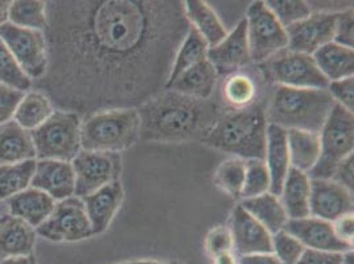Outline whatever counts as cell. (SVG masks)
I'll list each match as a JSON object with an SVG mask.
<instances>
[{
    "label": "cell",
    "instance_id": "7bdbcfd3",
    "mask_svg": "<svg viewBox=\"0 0 354 264\" xmlns=\"http://www.w3.org/2000/svg\"><path fill=\"white\" fill-rule=\"evenodd\" d=\"M23 97L24 93L0 84V126L12 120L16 107Z\"/></svg>",
    "mask_w": 354,
    "mask_h": 264
},
{
    "label": "cell",
    "instance_id": "277c9868",
    "mask_svg": "<svg viewBox=\"0 0 354 264\" xmlns=\"http://www.w3.org/2000/svg\"><path fill=\"white\" fill-rule=\"evenodd\" d=\"M335 106L326 88L278 86L271 93L266 109L268 124L284 130H304L319 133Z\"/></svg>",
    "mask_w": 354,
    "mask_h": 264
},
{
    "label": "cell",
    "instance_id": "1f68e13d",
    "mask_svg": "<svg viewBox=\"0 0 354 264\" xmlns=\"http://www.w3.org/2000/svg\"><path fill=\"white\" fill-rule=\"evenodd\" d=\"M257 82L249 74L236 72L226 77L222 84V100L230 110L245 109L257 102Z\"/></svg>",
    "mask_w": 354,
    "mask_h": 264
},
{
    "label": "cell",
    "instance_id": "d590c367",
    "mask_svg": "<svg viewBox=\"0 0 354 264\" xmlns=\"http://www.w3.org/2000/svg\"><path fill=\"white\" fill-rule=\"evenodd\" d=\"M271 177L263 160H246V173L242 188V200L270 193Z\"/></svg>",
    "mask_w": 354,
    "mask_h": 264
},
{
    "label": "cell",
    "instance_id": "ac0fdd59",
    "mask_svg": "<svg viewBox=\"0 0 354 264\" xmlns=\"http://www.w3.org/2000/svg\"><path fill=\"white\" fill-rule=\"evenodd\" d=\"M30 185L44 191L55 201L73 197L75 177L72 162L37 160Z\"/></svg>",
    "mask_w": 354,
    "mask_h": 264
},
{
    "label": "cell",
    "instance_id": "83f0119b",
    "mask_svg": "<svg viewBox=\"0 0 354 264\" xmlns=\"http://www.w3.org/2000/svg\"><path fill=\"white\" fill-rule=\"evenodd\" d=\"M291 168L310 173L320 156L319 133L304 130H286Z\"/></svg>",
    "mask_w": 354,
    "mask_h": 264
},
{
    "label": "cell",
    "instance_id": "e575fe53",
    "mask_svg": "<svg viewBox=\"0 0 354 264\" xmlns=\"http://www.w3.org/2000/svg\"><path fill=\"white\" fill-rule=\"evenodd\" d=\"M246 173V160L232 158L220 164L216 171L214 181L218 188L232 196L233 198H241L242 188Z\"/></svg>",
    "mask_w": 354,
    "mask_h": 264
},
{
    "label": "cell",
    "instance_id": "f546056e",
    "mask_svg": "<svg viewBox=\"0 0 354 264\" xmlns=\"http://www.w3.org/2000/svg\"><path fill=\"white\" fill-rule=\"evenodd\" d=\"M53 111L52 102L44 93L37 90L30 91L24 94L23 100L17 104L14 120L21 129L30 132L40 127Z\"/></svg>",
    "mask_w": 354,
    "mask_h": 264
},
{
    "label": "cell",
    "instance_id": "681fc988",
    "mask_svg": "<svg viewBox=\"0 0 354 264\" xmlns=\"http://www.w3.org/2000/svg\"><path fill=\"white\" fill-rule=\"evenodd\" d=\"M0 264H36V261H35L33 255H27V256L1 259Z\"/></svg>",
    "mask_w": 354,
    "mask_h": 264
},
{
    "label": "cell",
    "instance_id": "8d00e7d4",
    "mask_svg": "<svg viewBox=\"0 0 354 264\" xmlns=\"http://www.w3.org/2000/svg\"><path fill=\"white\" fill-rule=\"evenodd\" d=\"M0 84L24 93L32 86V81L21 70L12 53L0 39Z\"/></svg>",
    "mask_w": 354,
    "mask_h": 264
},
{
    "label": "cell",
    "instance_id": "ba28073f",
    "mask_svg": "<svg viewBox=\"0 0 354 264\" xmlns=\"http://www.w3.org/2000/svg\"><path fill=\"white\" fill-rule=\"evenodd\" d=\"M266 79L286 88H326L328 79L310 55L283 49L259 64Z\"/></svg>",
    "mask_w": 354,
    "mask_h": 264
},
{
    "label": "cell",
    "instance_id": "44dd1931",
    "mask_svg": "<svg viewBox=\"0 0 354 264\" xmlns=\"http://www.w3.org/2000/svg\"><path fill=\"white\" fill-rule=\"evenodd\" d=\"M36 232L26 220L12 214L0 217V259L32 255Z\"/></svg>",
    "mask_w": 354,
    "mask_h": 264
},
{
    "label": "cell",
    "instance_id": "7c38bea8",
    "mask_svg": "<svg viewBox=\"0 0 354 264\" xmlns=\"http://www.w3.org/2000/svg\"><path fill=\"white\" fill-rule=\"evenodd\" d=\"M36 234L52 242H77L93 235L88 213L81 198L59 201L50 216L36 229Z\"/></svg>",
    "mask_w": 354,
    "mask_h": 264
},
{
    "label": "cell",
    "instance_id": "5b68a950",
    "mask_svg": "<svg viewBox=\"0 0 354 264\" xmlns=\"http://www.w3.org/2000/svg\"><path fill=\"white\" fill-rule=\"evenodd\" d=\"M140 138L138 110H106L85 117L81 124V147L119 153Z\"/></svg>",
    "mask_w": 354,
    "mask_h": 264
},
{
    "label": "cell",
    "instance_id": "bcb514c9",
    "mask_svg": "<svg viewBox=\"0 0 354 264\" xmlns=\"http://www.w3.org/2000/svg\"><path fill=\"white\" fill-rule=\"evenodd\" d=\"M333 229H335V233L339 236L341 241L346 242V243H351L353 245V236H354V218L353 214H348V216H344L337 220H335L333 223Z\"/></svg>",
    "mask_w": 354,
    "mask_h": 264
},
{
    "label": "cell",
    "instance_id": "d4e9b609",
    "mask_svg": "<svg viewBox=\"0 0 354 264\" xmlns=\"http://www.w3.org/2000/svg\"><path fill=\"white\" fill-rule=\"evenodd\" d=\"M35 159L36 151L30 131L21 129L15 120L0 126V165Z\"/></svg>",
    "mask_w": 354,
    "mask_h": 264
},
{
    "label": "cell",
    "instance_id": "ee69618b",
    "mask_svg": "<svg viewBox=\"0 0 354 264\" xmlns=\"http://www.w3.org/2000/svg\"><path fill=\"white\" fill-rule=\"evenodd\" d=\"M344 254L306 249L296 264H342Z\"/></svg>",
    "mask_w": 354,
    "mask_h": 264
},
{
    "label": "cell",
    "instance_id": "c3c4849f",
    "mask_svg": "<svg viewBox=\"0 0 354 264\" xmlns=\"http://www.w3.org/2000/svg\"><path fill=\"white\" fill-rule=\"evenodd\" d=\"M213 259H214V264H238L236 256L233 251L218 254L213 256Z\"/></svg>",
    "mask_w": 354,
    "mask_h": 264
},
{
    "label": "cell",
    "instance_id": "9c48e42d",
    "mask_svg": "<svg viewBox=\"0 0 354 264\" xmlns=\"http://www.w3.org/2000/svg\"><path fill=\"white\" fill-rule=\"evenodd\" d=\"M245 20L251 62L259 65L287 48L286 28L268 10L265 1H252Z\"/></svg>",
    "mask_w": 354,
    "mask_h": 264
},
{
    "label": "cell",
    "instance_id": "30bf717a",
    "mask_svg": "<svg viewBox=\"0 0 354 264\" xmlns=\"http://www.w3.org/2000/svg\"><path fill=\"white\" fill-rule=\"evenodd\" d=\"M0 39L30 81L44 77L48 69L44 32L20 28L7 21L0 27Z\"/></svg>",
    "mask_w": 354,
    "mask_h": 264
},
{
    "label": "cell",
    "instance_id": "74e56055",
    "mask_svg": "<svg viewBox=\"0 0 354 264\" xmlns=\"http://www.w3.org/2000/svg\"><path fill=\"white\" fill-rule=\"evenodd\" d=\"M265 3L284 28L304 20L312 14L308 3L303 0H268Z\"/></svg>",
    "mask_w": 354,
    "mask_h": 264
},
{
    "label": "cell",
    "instance_id": "816d5d0a",
    "mask_svg": "<svg viewBox=\"0 0 354 264\" xmlns=\"http://www.w3.org/2000/svg\"><path fill=\"white\" fill-rule=\"evenodd\" d=\"M342 264H354L353 251L344 254V262Z\"/></svg>",
    "mask_w": 354,
    "mask_h": 264
},
{
    "label": "cell",
    "instance_id": "60d3db41",
    "mask_svg": "<svg viewBox=\"0 0 354 264\" xmlns=\"http://www.w3.org/2000/svg\"><path fill=\"white\" fill-rule=\"evenodd\" d=\"M328 93L336 104H339L349 113L354 111V78L348 77L339 81H332L328 84Z\"/></svg>",
    "mask_w": 354,
    "mask_h": 264
},
{
    "label": "cell",
    "instance_id": "9a60e30c",
    "mask_svg": "<svg viewBox=\"0 0 354 264\" xmlns=\"http://www.w3.org/2000/svg\"><path fill=\"white\" fill-rule=\"evenodd\" d=\"M207 61L213 65L218 77L241 72L251 62L250 49L248 41V26L242 19L220 44L209 48Z\"/></svg>",
    "mask_w": 354,
    "mask_h": 264
},
{
    "label": "cell",
    "instance_id": "d6a6232c",
    "mask_svg": "<svg viewBox=\"0 0 354 264\" xmlns=\"http://www.w3.org/2000/svg\"><path fill=\"white\" fill-rule=\"evenodd\" d=\"M36 160L0 165V200L6 201L30 188Z\"/></svg>",
    "mask_w": 354,
    "mask_h": 264
},
{
    "label": "cell",
    "instance_id": "7dc6e473",
    "mask_svg": "<svg viewBox=\"0 0 354 264\" xmlns=\"http://www.w3.org/2000/svg\"><path fill=\"white\" fill-rule=\"evenodd\" d=\"M238 264H283L274 254H254L239 256Z\"/></svg>",
    "mask_w": 354,
    "mask_h": 264
},
{
    "label": "cell",
    "instance_id": "2e32d148",
    "mask_svg": "<svg viewBox=\"0 0 354 264\" xmlns=\"http://www.w3.org/2000/svg\"><path fill=\"white\" fill-rule=\"evenodd\" d=\"M283 230L295 236L306 249L339 254L353 251V245L341 241L330 222L316 217L310 216L300 220H288Z\"/></svg>",
    "mask_w": 354,
    "mask_h": 264
},
{
    "label": "cell",
    "instance_id": "3957f363",
    "mask_svg": "<svg viewBox=\"0 0 354 264\" xmlns=\"http://www.w3.org/2000/svg\"><path fill=\"white\" fill-rule=\"evenodd\" d=\"M267 126L266 109L255 102L245 109L223 111L203 142L242 160H263Z\"/></svg>",
    "mask_w": 354,
    "mask_h": 264
},
{
    "label": "cell",
    "instance_id": "ab89813d",
    "mask_svg": "<svg viewBox=\"0 0 354 264\" xmlns=\"http://www.w3.org/2000/svg\"><path fill=\"white\" fill-rule=\"evenodd\" d=\"M353 7H349V8L344 10V11H339V12L336 14L333 43L342 45V46L349 48V49H353Z\"/></svg>",
    "mask_w": 354,
    "mask_h": 264
},
{
    "label": "cell",
    "instance_id": "e0dca14e",
    "mask_svg": "<svg viewBox=\"0 0 354 264\" xmlns=\"http://www.w3.org/2000/svg\"><path fill=\"white\" fill-rule=\"evenodd\" d=\"M229 229L233 236V251H236L238 256L272 254V235L252 218L241 204L232 213Z\"/></svg>",
    "mask_w": 354,
    "mask_h": 264
},
{
    "label": "cell",
    "instance_id": "836d02e7",
    "mask_svg": "<svg viewBox=\"0 0 354 264\" xmlns=\"http://www.w3.org/2000/svg\"><path fill=\"white\" fill-rule=\"evenodd\" d=\"M46 3L40 0H16L11 1L8 23L20 28L41 30L46 28Z\"/></svg>",
    "mask_w": 354,
    "mask_h": 264
},
{
    "label": "cell",
    "instance_id": "f1b7e54d",
    "mask_svg": "<svg viewBox=\"0 0 354 264\" xmlns=\"http://www.w3.org/2000/svg\"><path fill=\"white\" fill-rule=\"evenodd\" d=\"M241 206L271 235L283 230L288 220L286 210L281 205V198L271 193L242 200Z\"/></svg>",
    "mask_w": 354,
    "mask_h": 264
},
{
    "label": "cell",
    "instance_id": "b9f144b4",
    "mask_svg": "<svg viewBox=\"0 0 354 264\" xmlns=\"http://www.w3.org/2000/svg\"><path fill=\"white\" fill-rule=\"evenodd\" d=\"M205 245H207V252L212 256H216L222 252L233 251V236L230 233V229L223 227V226L213 229L207 234Z\"/></svg>",
    "mask_w": 354,
    "mask_h": 264
},
{
    "label": "cell",
    "instance_id": "7a4b0ae2",
    "mask_svg": "<svg viewBox=\"0 0 354 264\" xmlns=\"http://www.w3.org/2000/svg\"><path fill=\"white\" fill-rule=\"evenodd\" d=\"M140 136L146 140L178 143L207 136L223 111L210 100L200 101L164 90L138 109Z\"/></svg>",
    "mask_w": 354,
    "mask_h": 264
},
{
    "label": "cell",
    "instance_id": "f35d334b",
    "mask_svg": "<svg viewBox=\"0 0 354 264\" xmlns=\"http://www.w3.org/2000/svg\"><path fill=\"white\" fill-rule=\"evenodd\" d=\"M306 247L296 239L295 236L281 230L272 235V254L283 264H296L303 255Z\"/></svg>",
    "mask_w": 354,
    "mask_h": 264
},
{
    "label": "cell",
    "instance_id": "4fadbf2b",
    "mask_svg": "<svg viewBox=\"0 0 354 264\" xmlns=\"http://www.w3.org/2000/svg\"><path fill=\"white\" fill-rule=\"evenodd\" d=\"M337 12H312L304 20L286 28L287 49L312 56L333 41Z\"/></svg>",
    "mask_w": 354,
    "mask_h": 264
},
{
    "label": "cell",
    "instance_id": "52a82bcc",
    "mask_svg": "<svg viewBox=\"0 0 354 264\" xmlns=\"http://www.w3.org/2000/svg\"><path fill=\"white\" fill-rule=\"evenodd\" d=\"M319 138L320 156L308 176L330 180L339 162L353 153V113L335 103L322 131L319 132Z\"/></svg>",
    "mask_w": 354,
    "mask_h": 264
},
{
    "label": "cell",
    "instance_id": "ffe728a7",
    "mask_svg": "<svg viewBox=\"0 0 354 264\" xmlns=\"http://www.w3.org/2000/svg\"><path fill=\"white\" fill-rule=\"evenodd\" d=\"M263 162L271 177L270 193L279 197L283 182L291 169V164L287 146V131L277 124L267 126Z\"/></svg>",
    "mask_w": 354,
    "mask_h": 264
},
{
    "label": "cell",
    "instance_id": "6da1fadb",
    "mask_svg": "<svg viewBox=\"0 0 354 264\" xmlns=\"http://www.w3.org/2000/svg\"><path fill=\"white\" fill-rule=\"evenodd\" d=\"M50 102L81 119L138 110L165 90L189 30L178 0H61L46 3Z\"/></svg>",
    "mask_w": 354,
    "mask_h": 264
},
{
    "label": "cell",
    "instance_id": "8992f818",
    "mask_svg": "<svg viewBox=\"0 0 354 264\" xmlns=\"http://www.w3.org/2000/svg\"><path fill=\"white\" fill-rule=\"evenodd\" d=\"M82 119L72 111L55 110L36 130L30 131L39 160L73 162L81 147Z\"/></svg>",
    "mask_w": 354,
    "mask_h": 264
},
{
    "label": "cell",
    "instance_id": "603a6c76",
    "mask_svg": "<svg viewBox=\"0 0 354 264\" xmlns=\"http://www.w3.org/2000/svg\"><path fill=\"white\" fill-rule=\"evenodd\" d=\"M10 214L26 220L33 229H37L53 211L56 201L44 191L28 188L14 197L6 200Z\"/></svg>",
    "mask_w": 354,
    "mask_h": 264
},
{
    "label": "cell",
    "instance_id": "5bb4252c",
    "mask_svg": "<svg viewBox=\"0 0 354 264\" xmlns=\"http://www.w3.org/2000/svg\"><path fill=\"white\" fill-rule=\"evenodd\" d=\"M353 193L333 180L310 178V216L333 223L353 214Z\"/></svg>",
    "mask_w": 354,
    "mask_h": 264
},
{
    "label": "cell",
    "instance_id": "f6af8a7d",
    "mask_svg": "<svg viewBox=\"0 0 354 264\" xmlns=\"http://www.w3.org/2000/svg\"><path fill=\"white\" fill-rule=\"evenodd\" d=\"M353 153L349 155L348 158H345L342 162H339L336 167L333 176L330 180L336 181L339 185H342L344 188H346L348 191L353 193L354 189V178H353Z\"/></svg>",
    "mask_w": 354,
    "mask_h": 264
},
{
    "label": "cell",
    "instance_id": "4316f807",
    "mask_svg": "<svg viewBox=\"0 0 354 264\" xmlns=\"http://www.w3.org/2000/svg\"><path fill=\"white\" fill-rule=\"evenodd\" d=\"M312 57L315 59L319 70L328 79V82L353 77V49L345 48L332 41L316 50Z\"/></svg>",
    "mask_w": 354,
    "mask_h": 264
},
{
    "label": "cell",
    "instance_id": "f5cc1de1",
    "mask_svg": "<svg viewBox=\"0 0 354 264\" xmlns=\"http://www.w3.org/2000/svg\"><path fill=\"white\" fill-rule=\"evenodd\" d=\"M120 264H165L160 263V262H156V261H136V262H127V263Z\"/></svg>",
    "mask_w": 354,
    "mask_h": 264
},
{
    "label": "cell",
    "instance_id": "cb8c5ba5",
    "mask_svg": "<svg viewBox=\"0 0 354 264\" xmlns=\"http://www.w3.org/2000/svg\"><path fill=\"white\" fill-rule=\"evenodd\" d=\"M310 178L307 173L291 168L281 187V205L288 220L310 217Z\"/></svg>",
    "mask_w": 354,
    "mask_h": 264
},
{
    "label": "cell",
    "instance_id": "f907efd6",
    "mask_svg": "<svg viewBox=\"0 0 354 264\" xmlns=\"http://www.w3.org/2000/svg\"><path fill=\"white\" fill-rule=\"evenodd\" d=\"M11 1L1 0L0 1V27L8 21V11H10Z\"/></svg>",
    "mask_w": 354,
    "mask_h": 264
},
{
    "label": "cell",
    "instance_id": "8fae6325",
    "mask_svg": "<svg viewBox=\"0 0 354 264\" xmlns=\"http://www.w3.org/2000/svg\"><path fill=\"white\" fill-rule=\"evenodd\" d=\"M74 196L84 198L119 180L122 159L119 153L81 149L72 162Z\"/></svg>",
    "mask_w": 354,
    "mask_h": 264
},
{
    "label": "cell",
    "instance_id": "484cf974",
    "mask_svg": "<svg viewBox=\"0 0 354 264\" xmlns=\"http://www.w3.org/2000/svg\"><path fill=\"white\" fill-rule=\"evenodd\" d=\"M184 11L189 26L197 30L209 48L220 44L226 37L227 30L225 28L220 16L204 0L184 1Z\"/></svg>",
    "mask_w": 354,
    "mask_h": 264
},
{
    "label": "cell",
    "instance_id": "7402d4cb",
    "mask_svg": "<svg viewBox=\"0 0 354 264\" xmlns=\"http://www.w3.org/2000/svg\"><path fill=\"white\" fill-rule=\"evenodd\" d=\"M217 81L218 74L213 65L205 59L180 74L165 90H171L194 100L207 101L214 94Z\"/></svg>",
    "mask_w": 354,
    "mask_h": 264
},
{
    "label": "cell",
    "instance_id": "d6986e66",
    "mask_svg": "<svg viewBox=\"0 0 354 264\" xmlns=\"http://www.w3.org/2000/svg\"><path fill=\"white\" fill-rule=\"evenodd\" d=\"M123 197L124 191L122 182L117 180L95 193L81 198L88 213L93 235L102 234L109 229L123 202Z\"/></svg>",
    "mask_w": 354,
    "mask_h": 264
},
{
    "label": "cell",
    "instance_id": "4dcf8cb0",
    "mask_svg": "<svg viewBox=\"0 0 354 264\" xmlns=\"http://www.w3.org/2000/svg\"><path fill=\"white\" fill-rule=\"evenodd\" d=\"M207 50H209V45L204 40V37L193 27H189L188 33L185 35L183 43L180 45V48L177 49L176 56H175V61H174V65H172V70L169 74L167 86L171 82H174L177 77L183 72H185L187 69H189L194 65L207 59Z\"/></svg>",
    "mask_w": 354,
    "mask_h": 264
}]
</instances>
